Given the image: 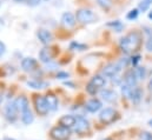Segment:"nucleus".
Segmentation results:
<instances>
[{"instance_id":"obj_15","label":"nucleus","mask_w":152,"mask_h":140,"mask_svg":"<svg viewBox=\"0 0 152 140\" xmlns=\"http://www.w3.org/2000/svg\"><path fill=\"white\" fill-rule=\"evenodd\" d=\"M124 81L126 85H129L130 87H137V82H138V79L136 77V73H134V70L129 71L126 74H125V78H124Z\"/></svg>"},{"instance_id":"obj_17","label":"nucleus","mask_w":152,"mask_h":140,"mask_svg":"<svg viewBox=\"0 0 152 140\" xmlns=\"http://www.w3.org/2000/svg\"><path fill=\"white\" fill-rule=\"evenodd\" d=\"M45 99H46V103H47V106H48L50 111H57L59 103H58V98H57L56 94H53V93H47L46 97H45Z\"/></svg>"},{"instance_id":"obj_19","label":"nucleus","mask_w":152,"mask_h":140,"mask_svg":"<svg viewBox=\"0 0 152 140\" xmlns=\"http://www.w3.org/2000/svg\"><path fill=\"white\" fill-rule=\"evenodd\" d=\"M52 57H53V54H52V52H51V50H50L48 47H44V48L39 52V59H40V61H42V63H45V64L51 63Z\"/></svg>"},{"instance_id":"obj_13","label":"nucleus","mask_w":152,"mask_h":140,"mask_svg":"<svg viewBox=\"0 0 152 140\" xmlns=\"http://www.w3.org/2000/svg\"><path fill=\"white\" fill-rule=\"evenodd\" d=\"M14 103H15V106H17V108H18V111H19L20 113H23V112H25L26 109L30 108L28 100H27V98L24 97V96L18 97V98L14 100Z\"/></svg>"},{"instance_id":"obj_32","label":"nucleus","mask_w":152,"mask_h":140,"mask_svg":"<svg viewBox=\"0 0 152 140\" xmlns=\"http://www.w3.org/2000/svg\"><path fill=\"white\" fill-rule=\"evenodd\" d=\"M40 1L41 0H26V4L28 6H31V7H36V6H38L39 4H40Z\"/></svg>"},{"instance_id":"obj_24","label":"nucleus","mask_w":152,"mask_h":140,"mask_svg":"<svg viewBox=\"0 0 152 140\" xmlns=\"http://www.w3.org/2000/svg\"><path fill=\"white\" fill-rule=\"evenodd\" d=\"M107 26H109V27H112L114 31H117V32H121V30L124 28V25H123L119 20H115V21H111V23H109V24H107Z\"/></svg>"},{"instance_id":"obj_36","label":"nucleus","mask_w":152,"mask_h":140,"mask_svg":"<svg viewBox=\"0 0 152 140\" xmlns=\"http://www.w3.org/2000/svg\"><path fill=\"white\" fill-rule=\"evenodd\" d=\"M5 52H6V46H5V44H4L2 41H0V57H1Z\"/></svg>"},{"instance_id":"obj_27","label":"nucleus","mask_w":152,"mask_h":140,"mask_svg":"<svg viewBox=\"0 0 152 140\" xmlns=\"http://www.w3.org/2000/svg\"><path fill=\"white\" fill-rule=\"evenodd\" d=\"M138 14H139V9H138V8H134V9H131V11L127 13L126 18H127L129 20H134V19H137Z\"/></svg>"},{"instance_id":"obj_45","label":"nucleus","mask_w":152,"mask_h":140,"mask_svg":"<svg viewBox=\"0 0 152 140\" xmlns=\"http://www.w3.org/2000/svg\"><path fill=\"white\" fill-rule=\"evenodd\" d=\"M0 6H1V2H0Z\"/></svg>"},{"instance_id":"obj_42","label":"nucleus","mask_w":152,"mask_h":140,"mask_svg":"<svg viewBox=\"0 0 152 140\" xmlns=\"http://www.w3.org/2000/svg\"><path fill=\"white\" fill-rule=\"evenodd\" d=\"M2 25H4V23H2V20H1V19H0V27H1V26H2Z\"/></svg>"},{"instance_id":"obj_26","label":"nucleus","mask_w":152,"mask_h":140,"mask_svg":"<svg viewBox=\"0 0 152 140\" xmlns=\"http://www.w3.org/2000/svg\"><path fill=\"white\" fill-rule=\"evenodd\" d=\"M121 94L124 96V97H126V98H130V96H131V92H132V87H130L129 85H126V84H124V85H121Z\"/></svg>"},{"instance_id":"obj_21","label":"nucleus","mask_w":152,"mask_h":140,"mask_svg":"<svg viewBox=\"0 0 152 140\" xmlns=\"http://www.w3.org/2000/svg\"><path fill=\"white\" fill-rule=\"evenodd\" d=\"M33 120H34V117H33V113H32V111H31L30 108L21 113V121H23L25 125L32 124Z\"/></svg>"},{"instance_id":"obj_2","label":"nucleus","mask_w":152,"mask_h":140,"mask_svg":"<svg viewBox=\"0 0 152 140\" xmlns=\"http://www.w3.org/2000/svg\"><path fill=\"white\" fill-rule=\"evenodd\" d=\"M50 136L53 140H69L71 137V130L60 125L52 127L50 131Z\"/></svg>"},{"instance_id":"obj_40","label":"nucleus","mask_w":152,"mask_h":140,"mask_svg":"<svg viewBox=\"0 0 152 140\" xmlns=\"http://www.w3.org/2000/svg\"><path fill=\"white\" fill-rule=\"evenodd\" d=\"M149 18H150V19H152V11L149 13Z\"/></svg>"},{"instance_id":"obj_29","label":"nucleus","mask_w":152,"mask_h":140,"mask_svg":"<svg viewBox=\"0 0 152 140\" xmlns=\"http://www.w3.org/2000/svg\"><path fill=\"white\" fill-rule=\"evenodd\" d=\"M86 48V45L79 44V42H72L71 44V50H78V51H83Z\"/></svg>"},{"instance_id":"obj_22","label":"nucleus","mask_w":152,"mask_h":140,"mask_svg":"<svg viewBox=\"0 0 152 140\" xmlns=\"http://www.w3.org/2000/svg\"><path fill=\"white\" fill-rule=\"evenodd\" d=\"M134 73L138 80H144L146 78V69L145 67H136Z\"/></svg>"},{"instance_id":"obj_11","label":"nucleus","mask_w":152,"mask_h":140,"mask_svg":"<svg viewBox=\"0 0 152 140\" xmlns=\"http://www.w3.org/2000/svg\"><path fill=\"white\" fill-rule=\"evenodd\" d=\"M59 125L60 126H64V127H67V128L75 127V125H76V117L75 115H71V114L63 115L59 119Z\"/></svg>"},{"instance_id":"obj_35","label":"nucleus","mask_w":152,"mask_h":140,"mask_svg":"<svg viewBox=\"0 0 152 140\" xmlns=\"http://www.w3.org/2000/svg\"><path fill=\"white\" fill-rule=\"evenodd\" d=\"M139 60H140V55H133V58H132L131 63H132V65H133V66H137V64L139 63Z\"/></svg>"},{"instance_id":"obj_25","label":"nucleus","mask_w":152,"mask_h":140,"mask_svg":"<svg viewBox=\"0 0 152 140\" xmlns=\"http://www.w3.org/2000/svg\"><path fill=\"white\" fill-rule=\"evenodd\" d=\"M27 85L31 86L32 88H44L47 84L42 81H38V80H31V81H27Z\"/></svg>"},{"instance_id":"obj_28","label":"nucleus","mask_w":152,"mask_h":140,"mask_svg":"<svg viewBox=\"0 0 152 140\" xmlns=\"http://www.w3.org/2000/svg\"><path fill=\"white\" fill-rule=\"evenodd\" d=\"M99 6L105 8V9H109L111 6H112V0H97Z\"/></svg>"},{"instance_id":"obj_23","label":"nucleus","mask_w":152,"mask_h":140,"mask_svg":"<svg viewBox=\"0 0 152 140\" xmlns=\"http://www.w3.org/2000/svg\"><path fill=\"white\" fill-rule=\"evenodd\" d=\"M151 5H152V0H140L139 6H138V9L140 12H146L150 8Z\"/></svg>"},{"instance_id":"obj_14","label":"nucleus","mask_w":152,"mask_h":140,"mask_svg":"<svg viewBox=\"0 0 152 140\" xmlns=\"http://www.w3.org/2000/svg\"><path fill=\"white\" fill-rule=\"evenodd\" d=\"M100 97H102L103 100H105L107 103H113L117 100V93L112 90H109V88L102 90L100 91Z\"/></svg>"},{"instance_id":"obj_43","label":"nucleus","mask_w":152,"mask_h":140,"mask_svg":"<svg viewBox=\"0 0 152 140\" xmlns=\"http://www.w3.org/2000/svg\"><path fill=\"white\" fill-rule=\"evenodd\" d=\"M104 140H112L111 138H106V139H104Z\"/></svg>"},{"instance_id":"obj_33","label":"nucleus","mask_w":152,"mask_h":140,"mask_svg":"<svg viewBox=\"0 0 152 140\" xmlns=\"http://www.w3.org/2000/svg\"><path fill=\"white\" fill-rule=\"evenodd\" d=\"M140 138H142V140H152V134L150 132H143Z\"/></svg>"},{"instance_id":"obj_41","label":"nucleus","mask_w":152,"mask_h":140,"mask_svg":"<svg viewBox=\"0 0 152 140\" xmlns=\"http://www.w3.org/2000/svg\"><path fill=\"white\" fill-rule=\"evenodd\" d=\"M14 1H17V2H23V1H26V0H14Z\"/></svg>"},{"instance_id":"obj_3","label":"nucleus","mask_w":152,"mask_h":140,"mask_svg":"<svg viewBox=\"0 0 152 140\" xmlns=\"http://www.w3.org/2000/svg\"><path fill=\"white\" fill-rule=\"evenodd\" d=\"M76 19L81 24H92L97 20V15L87 8H80L76 13Z\"/></svg>"},{"instance_id":"obj_16","label":"nucleus","mask_w":152,"mask_h":140,"mask_svg":"<svg viewBox=\"0 0 152 140\" xmlns=\"http://www.w3.org/2000/svg\"><path fill=\"white\" fill-rule=\"evenodd\" d=\"M21 67L26 72H31V71H33L37 67V61H36V59L30 58V57L24 58L23 61H21Z\"/></svg>"},{"instance_id":"obj_39","label":"nucleus","mask_w":152,"mask_h":140,"mask_svg":"<svg viewBox=\"0 0 152 140\" xmlns=\"http://www.w3.org/2000/svg\"><path fill=\"white\" fill-rule=\"evenodd\" d=\"M149 125L152 127V119H150V120H149Z\"/></svg>"},{"instance_id":"obj_44","label":"nucleus","mask_w":152,"mask_h":140,"mask_svg":"<svg viewBox=\"0 0 152 140\" xmlns=\"http://www.w3.org/2000/svg\"><path fill=\"white\" fill-rule=\"evenodd\" d=\"M0 103H1V96H0Z\"/></svg>"},{"instance_id":"obj_7","label":"nucleus","mask_w":152,"mask_h":140,"mask_svg":"<svg viewBox=\"0 0 152 140\" xmlns=\"http://www.w3.org/2000/svg\"><path fill=\"white\" fill-rule=\"evenodd\" d=\"M115 115H117V112L114 111L113 108L111 107H107L105 109H103L99 114V120L103 122V124H111L115 119Z\"/></svg>"},{"instance_id":"obj_37","label":"nucleus","mask_w":152,"mask_h":140,"mask_svg":"<svg viewBox=\"0 0 152 140\" xmlns=\"http://www.w3.org/2000/svg\"><path fill=\"white\" fill-rule=\"evenodd\" d=\"M148 87H149V91H150V92H152V79L150 80V82H149Z\"/></svg>"},{"instance_id":"obj_9","label":"nucleus","mask_w":152,"mask_h":140,"mask_svg":"<svg viewBox=\"0 0 152 140\" xmlns=\"http://www.w3.org/2000/svg\"><path fill=\"white\" fill-rule=\"evenodd\" d=\"M76 15H73L71 12H65L61 15V24L66 27V28H71L76 25Z\"/></svg>"},{"instance_id":"obj_31","label":"nucleus","mask_w":152,"mask_h":140,"mask_svg":"<svg viewBox=\"0 0 152 140\" xmlns=\"http://www.w3.org/2000/svg\"><path fill=\"white\" fill-rule=\"evenodd\" d=\"M69 77H70V74L66 73V72H58L57 73V78L58 79H69Z\"/></svg>"},{"instance_id":"obj_20","label":"nucleus","mask_w":152,"mask_h":140,"mask_svg":"<svg viewBox=\"0 0 152 140\" xmlns=\"http://www.w3.org/2000/svg\"><path fill=\"white\" fill-rule=\"evenodd\" d=\"M142 97H143V94H142V90H140L139 87H133V88H132V92H131V96H130L129 99H131L132 103L138 104V103L140 101Z\"/></svg>"},{"instance_id":"obj_6","label":"nucleus","mask_w":152,"mask_h":140,"mask_svg":"<svg viewBox=\"0 0 152 140\" xmlns=\"http://www.w3.org/2000/svg\"><path fill=\"white\" fill-rule=\"evenodd\" d=\"M18 113H19V111H18L14 101L8 103L7 105L5 106V117H6V119L8 121L14 122L18 119Z\"/></svg>"},{"instance_id":"obj_12","label":"nucleus","mask_w":152,"mask_h":140,"mask_svg":"<svg viewBox=\"0 0 152 140\" xmlns=\"http://www.w3.org/2000/svg\"><path fill=\"white\" fill-rule=\"evenodd\" d=\"M37 36H38L39 40H40V42L44 44V45H48L52 41V38H53L52 33L48 30H45V28L39 30L38 33H37Z\"/></svg>"},{"instance_id":"obj_30","label":"nucleus","mask_w":152,"mask_h":140,"mask_svg":"<svg viewBox=\"0 0 152 140\" xmlns=\"http://www.w3.org/2000/svg\"><path fill=\"white\" fill-rule=\"evenodd\" d=\"M86 91H87V93H88V94H91V96H94V94L98 92V90H97L93 85H91L90 82H88V84H87V86H86Z\"/></svg>"},{"instance_id":"obj_38","label":"nucleus","mask_w":152,"mask_h":140,"mask_svg":"<svg viewBox=\"0 0 152 140\" xmlns=\"http://www.w3.org/2000/svg\"><path fill=\"white\" fill-rule=\"evenodd\" d=\"M4 140H15V139H13V138H10V137H5V138H4Z\"/></svg>"},{"instance_id":"obj_5","label":"nucleus","mask_w":152,"mask_h":140,"mask_svg":"<svg viewBox=\"0 0 152 140\" xmlns=\"http://www.w3.org/2000/svg\"><path fill=\"white\" fill-rule=\"evenodd\" d=\"M75 131L78 134H85L90 131V122L87 121L86 118H84L83 115H77Z\"/></svg>"},{"instance_id":"obj_34","label":"nucleus","mask_w":152,"mask_h":140,"mask_svg":"<svg viewBox=\"0 0 152 140\" xmlns=\"http://www.w3.org/2000/svg\"><path fill=\"white\" fill-rule=\"evenodd\" d=\"M145 47H146V50H148V52H152V35L148 39V41H146V45H145Z\"/></svg>"},{"instance_id":"obj_4","label":"nucleus","mask_w":152,"mask_h":140,"mask_svg":"<svg viewBox=\"0 0 152 140\" xmlns=\"http://www.w3.org/2000/svg\"><path fill=\"white\" fill-rule=\"evenodd\" d=\"M33 104H34L36 111H37L38 114H40V115H46L48 113L50 108L47 106L45 97H42V96H36L33 98Z\"/></svg>"},{"instance_id":"obj_10","label":"nucleus","mask_w":152,"mask_h":140,"mask_svg":"<svg viewBox=\"0 0 152 140\" xmlns=\"http://www.w3.org/2000/svg\"><path fill=\"white\" fill-rule=\"evenodd\" d=\"M120 71L121 70L118 67L117 63H114V64H109V65H106V66L103 69V74H104L105 77L112 79L113 77L118 75V73H119Z\"/></svg>"},{"instance_id":"obj_46","label":"nucleus","mask_w":152,"mask_h":140,"mask_svg":"<svg viewBox=\"0 0 152 140\" xmlns=\"http://www.w3.org/2000/svg\"><path fill=\"white\" fill-rule=\"evenodd\" d=\"M46 1H47V0H46Z\"/></svg>"},{"instance_id":"obj_1","label":"nucleus","mask_w":152,"mask_h":140,"mask_svg":"<svg viewBox=\"0 0 152 140\" xmlns=\"http://www.w3.org/2000/svg\"><path fill=\"white\" fill-rule=\"evenodd\" d=\"M142 42V36L138 32H131L129 34H126L124 38L120 39L119 46L121 48L123 52L125 53H132L134 51H137L140 46Z\"/></svg>"},{"instance_id":"obj_8","label":"nucleus","mask_w":152,"mask_h":140,"mask_svg":"<svg viewBox=\"0 0 152 140\" xmlns=\"http://www.w3.org/2000/svg\"><path fill=\"white\" fill-rule=\"evenodd\" d=\"M102 106H103V104H102L100 100H98L96 98H92L85 104V109L90 113H96L102 108Z\"/></svg>"},{"instance_id":"obj_18","label":"nucleus","mask_w":152,"mask_h":140,"mask_svg":"<svg viewBox=\"0 0 152 140\" xmlns=\"http://www.w3.org/2000/svg\"><path fill=\"white\" fill-rule=\"evenodd\" d=\"M90 84L93 85L97 90H100V88H103V87L106 86V79L103 75H94L90 80Z\"/></svg>"}]
</instances>
